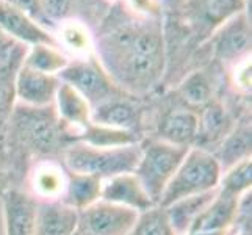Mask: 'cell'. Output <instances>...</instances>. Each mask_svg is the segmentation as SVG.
<instances>
[{"label":"cell","mask_w":252,"mask_h":235,"mask_svg":"<svg viewBox=\"0 0 252 235\" xmlns=\"http://www.w3.org/2000/svg\"><path fill=\"white\" fill-rule=\"evenodd\" d=\"M69 58L60 46L55 44H34L27 47L24 65L39 72L58 75L69 65Z\"/></svg>","instance_id":"f1b7e54d"},{"label":"cell","mask_w":252,"mask_h":235,"mask_svg":"<svg viewBox=\"0 0 252 235\" xmlns=\"http://www.w3.org/2000/svg\"><path fill=\"white\" fill-rule=\"evenodd\" d=\"M140 152L141 143L118 147H95L82 141H74L63 154V162L71 171L107 180L118 174L133 172Z\"/></svg>","instance_id":"3957f363"},{"label":"cell","mask_w":252,"mask_h":235,"mask_svg":"<svg viewBox=\"0 0 252 235\" xmlns=\"http://www.w3.org/2000/svg\"><path fill=\"white\" fill-rule=\"evenodd\" d=\"M60 85L62 80L58 75L39 72L22 63L16 75L17 103H24L29 107L54 105Z\"/></svg>","instance_id":"9a60e30c"},{"label":"cell","mask_w":252,"mask_h":235,"mask_svg":"<svg viewBox=\"0 0 252 235\" xmlns=\"http://www.w3.org/2000/svg\"><path fill=\"white\" fill-rule=\"evenodd\" d=\"M0 27H2L13 39L24 46L34 44H55L60 46L55 34L44 29L38 22H34L30 16L17 10L16 6L0 2Z\"/></svg>","instance_id":"e0dca14e"},{"label":"cell","mask_w":252,"mask_h":235,"mask_svg":"<svg viewBox=\"0 0 252 235\" xmlns=\"http://www.w3.org/2000/svg\"><path fill=\"white\" fill-rule=\"evenodd\" d=\"M127 235H176L168 220L164 207L155 204L138 213L136 220Z\"/></svg>","instance_id":"f546056e"},{"label":"cell","mask_w":252,"mask_h":235,"mask_svg":"<svg viewBox=\"0 0 252 235\" xmlns=\"http://www.w3.org/2000/svg\"><path fill=\"white\" fill-rule=\"evenodd\" d=\"M60 47L69 58H83L94 54V39L90 27L82 21H67L55 30Z\"/></svg>","instance_id":"d4e9b609"},{"label":"cell","mask_w":252,"mask_h":235,"mask_svg":"<svg viewBox=\"0 0 252 235\" xmlns=\"http://www.w3.org/2000/svg\"><path fill=\"white\" fill-rule=\"evenodd\" d=\"M94 2L95 0H41V5L46 19L49 21L55 34V30L60 24L67 21L85 22L86 17L94 16ZM99 2L103 3V0H99Z\"/></svg>","instance_id":"484cf974"},{"label":"cell","mask_w":252,"mask_h":235,"mask_svg":"<svg viewBox=\"0 0 252 235\" xmlns=\"http://www.w3.org/2000/svg\"><path fill=\"white\" fill-rule=\"evenodd\" d=\"M243 198V196H241ZM241 198L230 196L221 190H216L215 196L199 215L191 231L205 232H229L233 226Z\"/></svg>","instance_id":"ffe728a7"},{"label":"cell","mask_w":252,"mask_h":235,"mask_svg":"<svg viewBox=\"0 0 252 235\" xmlns=\"http://www.w3.org/2000/svg\"><path fill=\"white\" fill-rule=\"evenodd\" d=\"M94 57L116 86L135 99L161 90L166 74L163 16L135 11L127 0L113 2L97 22Z\"/></svg>","instance_id":"6da1fadb"},{"label":"cell","mask_w":252,"mask_h":235,"mask_svg":"<svg viewBox=\"0 0 252 235\" xmlns=\"http://www.w3.org/2000/svg\"><path fill=\"white\" fill-rule=\"evenodd\" d=\"M138 213L130 208L97 201L79 212L77 234L79 235H127Z\"/></svg>","instance_id":"30bf717a"},{"label":"cell","mask_w":252,"mask_h":235,"mask_svg":"<svg viewBox=\"0 0 252 235\" xmlns=\"http://www.w3.org/2000/svg\"><path fill=\"white\" fill-rule=\"evenodd\" d=\"M143 136L128 130H121L115 127H108L91 121L77 136V141L91 144L95 147H118L141 143Z\"/></svg>","instance_id":"83f0119b"},{"label":"cell","mask_w":252,"mask_h":235,"mask_svg":"<svg viewBox=\"0 0 252 235\" xmlns=\"http://www.w3.org/2000/svg\"><path fill=\"white\" fill-rule=\"evenodd\" d=\"M5 144V121H0V152H3Z\"/></svg>","instance_id":"74e56055"},{"label":"cell","mask_w":252,"mask_h":235,"mask_svg":"<svg viewBox=\"0 0 252 235\" xmlns=\"http://www.w3.org/2000/svg\"><path fill=\"white\" fill-rule=\"evenodd\" d=\"M216 190L208 191V193H202V195L182 198L179 201L164 207L168 220L172 226L174 232H176V235H184L191 231L193 224L199 218V215L202 213L207 204L210 202V199L215 196Z\"/></svg>","instance_id":"cb8c5ba5"},{"label":"cell","mask_w":252,"mask_h":235,"mask_svg":"<svg viewBox=\"0 0 252 235\" xmlns=\"http://www.w3.org/2000/svg\"><path fill=\"white\" fill-rule=\"evenodd\" d=\"M27 46H21L14 52V55L0 63V121H6L11 115L16 99V75L24 63Z\"/></svg>","instance_id":"4316f807"},{"label":"cell","mask_w":252,"mask_h":235,"mask_svg":"<svg viewBox=\"0 0 252 235\" xmlns=\"http://www.w3.org/2000/svg\"><path fill=\"white\" fill-rule=\"evenodd\" d=\"M141 99L132 96H121L93 108L91 119L97 124L135 132L144 138V116L146 111L140 105Z\"/></svg>","instance_id":"4fadbf2b"},{"label":"cell","mask_w":252,"mask_h":235,"mask_svg":"<svg viewBox=\"0 0 252 235\" xmlns=\"http://www.w3.org/2000/svg\"><path fill=\"white\" fill-rule=\"evenodd\" d=\"M184 235H229V232H205V231H189Z\"/></svg>","instance_id":"8d00e7d4"},{"label":"cell","mask_w":252,"mask_h":235,"mask_svg":"<svg viewBox=\"0 0 252 235\" xmlns=\"http://www.w3.org/2000/svg\"><path fill=\"white\" fill-rule=\"evenodd\" d=\"M102 185L103 180L97 177L69 169L66 190L60 202L71 207L75 212H82L100 201Z\"/></svg>","instance_id":"603a6c76"},{"label":"cell","mask_w":252,"mask_h":235,"mask_svg":"<svg viewBox=\"0 0 252 235\" xmlns=\"http://www.w3.org/2000/svg\"><path fill=\"white\" fill-rule=\"evenodd\" d=\"M248 5L249 0H185L176 16L196 44L202 46L221 25L248 11Z\"/></svg>","instance_id":"8992f818"},{"label":"cell","mask_w":252,"mask_h":235,"mask_svg":"<svg viewBox=\"0 0 252 235\" xmlns=\"http://www.w3.org/2000/svg\"><path fill=\"white\" fill-rule=\"evenodd\" d=\"M241 115H245V113H241ZM241 115L233 111V108L229 107L220 96L212 102H208L207 105L197 110L199 124L193 147L213 152L225 138V135L233 129Z\"/></svg>","instance_id":"8fae6325"},{"label":"cell","mask_w":252,"mask_h":235,"mask_svg":"<svg viewBox=\"0 0 252 235\" xmlns=\"http://www.w3.org/2000/svg\"><path fill=\"white\" fill-rule=\"evenodd\" d=\"M54 107L58 118L77 132V136L82 130L91 123L93 108L90 102L83 96L75 91L71 85L62 82L54 102Z\"/></svg>","instance_id":"7402d4cb"},{"label":"cell","mask_w":252,"mask_h":235,"mask_svg":"<svg viewBox=\"0 0 252 235\" xmlns=\"http://www.w3.org/2000/svg\"><path fill=\"white\" fill-rule=\"evenodd\" d=\"M197 110L187 107L177 99L176 105L168 107V110L158 115L152 138L180 147H193L197 135Z\"/></svg>","instance_id":"7c38bea8"},{"label":"cell","mask_w":252,"mask_h":235,"mask_svg":"<svg viewBox=\"0 0 252 235\" xmlns=\"http://www.w3.org/2000/svg\"><path fill=\"white\" fill-rule=\"evenodd\" d=\"M205 44L210 46L213 62L225 71L251 58L252 27L249 13L243 11L232 17L212 34Z\"/></svg>","instance_id":"ba28073f"},{"label":"cell","mask_w":252,"mask_h":235,"mask_svg":"<svg viewBox=\"0 0 252 235\" xmlns=\"http://www.w3.org/2000/svg\"><path fill=\"white\" fill-rule=\"evenodd\" d=\"M14 187L16 184H14L13 172L10 169V165H8L3 152H0V199Z\"/></svg>","instance_id":"836d02e7"},{"label":"cell","mask_w":252,"mask_h":235,"mask_svg":"<svg viewBox=\"0 0 252 235\" xmlns=\"http://www.w3.org/2000/svg\"><path fill=\"white\" fill-rule=\"evenodd\" d=\"M58 77L62 82L79 91L90 102L91 108L110 99L127 96L111 80L94 54L83 58H71L69 65L58 74Z\"/></svg>","instance_id":"52a82bcc"},{"label":"cell","mask_w":252,"mask_h":235,"mask_svg":"<svg viewBox=\"0 0 252 235\" xmlns=\"http://www.w3.org/2000/svg\"><path fill=\"white\" fill-rule=\"evenodd\" d=\"M77 141V132L58 118L55 107H29L16 103L5 121L3 155L10 165L16 187L29 167L42 159H62L66 149Z\"/></svg>","instance_id":"7a4b0ae2"},{"label":"cell","mask_w":252,"mask_h":235,"mask_svg":"<svg viewBox=\"0 0 252 235\" xmlns=\"http://www.w3.org/2000/svg\"><path fill=\"white\" fill-rule=\"evenodd\" d=\"M252 152V124H251V111L241 115L233 126V129L225 135L220 146L212 152L221 169L225 171L246 159H251Z\"/></svg>","instance_id":"d6986e66"},{"label":"cell","mask_w":252,"mask_h":235,"mask_svg":"<svg viewBox=\"0 0 252 235\" xmlns=\"http://www.w3.org/2000/svg\"><path fill=\"white\" fill-rule=\"evenodd\" d=\"M252 188V159H246L222 171L218 190L230 196L241 198Z\"/></svg>","instance_id":"4dcf8cb0"},{"label":"cell","mask_w":252,"mask_h":235,"mask_svg":"<svg viewBox=\"0 0 252 235\" xmlns=\"http://www.w3.org/2000/svg\"><path fill=\"white\" fill-rule=\"evenodd\" d=\"M0 2H3V0H0Z\"/></svg>","instance_id":"ab89813d"},{"label":"cell","mask_w":252,"mask_h":235,"mask_svg":"<svg viewBox=\"0 0 252 235\" xmlns=\"http://www.w3.org/2000/svg\"><path fill=\"white\" fill-rule=\"evenodd\" d=\"M100 199L110 204L130 208L136 213H141L155 205L135 172L118 174L103 180Z\"/></svg>","instance_id":"2e32d148"},{"label":"cell","mask_w":252,"mask_h":235,"mask_svg":"<svg viewBox=\"0 0 252 235\" xmlns=\"http://www.w3.org/2000/svg\"><path fill=\"white\" fill-rule=\"evenodd\" d=\"M185 0H158V5L161 8L163 17L166 16H176L184 6Z\"/></svg>","instance_id":"d590c367"},{"label":"cell","mask_w":252,"mask_h":235,"mask_svg":"<svg viewBox=\"0 0 252 235\" xmlns=\"http://www.w3.org/2000/svg\"><path fill=\"white\" fill-rule=\"evenodd\" d=\"M74 235H79V234H77V232H75V234H74Z\"/></svg>","instance_id":"f35d334b"},{"label":"cell","mask_w":252,"mask_h":235,"mask_svg":"<svg viewBox=\"0 0 252 235\" xmlns=\"http://www.w3.org/2000/svg\"><path fill=\"white\" fill-rule=\"evenodd\" d=\"M221 174V165L212 152L199 147H189L164 188L158 205L166 207L182 198L216 190L220 185Z\"/></svg>","instance_id":"277c9868"},{"label":"cell","mask_w":252,"mask_h":235,"mask_svg":"<svg viewBox=\"0 0 252 235\" xmlns=\"http://www.w3.org/2000/svg\"><path fill=\"white\" fill-rule=\"evenodd\" d=\"M216 67L218 65L212 62L188 72L176 85L174 93L177 94V99L187 107L199 110L218 98L221 82Z\"/></svg>","instance_id":"5bb4252c"},{"label":"cell","mask_w":252,"mask_h":235,"mask_svg":"<svg viewBox=\"0 0 252 235\" xmlns=\"http://www.w3.org/2000/svg\"><path fill=\"white\" fill-rule=\"evenodd\" d=\"M79 212L62 202H38L33 235H74Z\"/></svg>","instance_id":"44dd1931"},{"label":"cell","mask_w":252,"mask_h":235,"mask_svg":"<svg viewBox=\"0 0 252 235\" xmlns=\"http://www.w3.org/2000/svg\"><path fill=\"white\" fill-rule=\"evenodd\" d=\"M5 2L13 5V6H16L17 10L24 11L27 16H30L34 22H38L44 29H47V30H50L52 33H54V30H52L49 21L46 19L44 11H42L41 0H5Z\"/></svg>","instance_id":"d6a6232c"},{"label":"cell","mask_w":252,"mask_h":235,"mask_svg":"<svg viewBox=\"0 0 252 235\" xmlns=\"http://www.w3.org/2000/svg\"><path fill=\"white\" fill-rule=\"evenodd\" d=\"M229 82L238 96H251V58L229 69Z\"/></svg>","instance_id":"1f68e13d"},{"label":"cell","mask_w":252,"mask_h":235,"mask_svg":"<svg viewBox=\"0 0 252 235\" xmlns=\"http://www.w3.org/2000/svg\"><path fill=\"white\" fill-rule=\"evenodd\" d=\"M69 169L62 159L33 162L22 182V188L36 202H60L64 195Z\"/></svg>","instance_id":"9c48e42d"},{"label":"cell","mask_w":252,"mask_h":235,"mask_svg":"<svg viewBox=\"0 0 252 235\" xmlns=\"http://www.w3.org/2000/svg\"><path fill=\"white\" fill-rule=\"evenodd\" d=\"M5 235H33L38 202L24 188L14 187L2 198Z\"/></svg>","instance_id":"ac0fdd59"},{"label":"cell","mask_w":252,"mask_h":235,"mask_svg":"<svg viewBox=\"0 0 252 235\" xmlns=\"http://www.w3.org/2000/svg\"><path fill=\"white\" fill-rule=\"evenodd\" d=\"M21 46H22L21 42H17L16 39H13L10 34H8L2 27H0V63L10 60L14 55V52Z\"/></svg>","instance_id":"e575fe53"},{"label":"cell","mask_w":252,"mask_h":235,"mask_svg":"<svg viewBox=\"0 0 252 235\" xmlns=\"http://www.w3.org/2000/svg\"><path fill=\"white\" fill-rule=\"evenodd\" d=\"M189 147L164 143L157 138H143L135 176L140 179L154 204H158L164 188L179 168Z\"/></svg>","instance_id":"5b68a950"}]
</instances>
